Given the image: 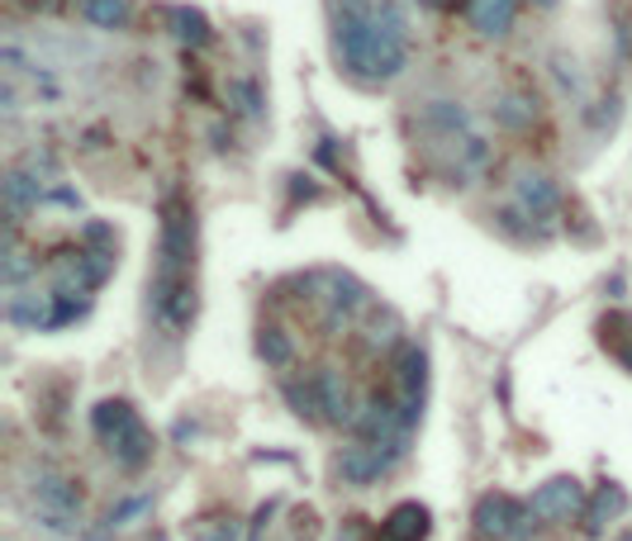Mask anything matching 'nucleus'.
Wrapping results in <instances>:
<instances>
[{"mask_svg":"<svg viewBox=\"0 0 632 541\" xmlns=\"http://www.w3.org/2000/svg\"><path fill=\"white\" fill-rule=\"evenodd\" d=\"M196 257H200V224L191 190H167L157 204V262H152V290L148 314L167 338H186L196 323L200 295H196Z\"/></svg>","mask_w":632,"mask_h":541,"instance_id":"obj_1","label":"nucleus"},{"mask_svg":"<svg viewBox=\"0 0 632 541\" xmlns=\"http://www.w3.org/2000/svg\"><path fill=\"white\" fill-rule=\"evenodd\" d=\"M334 39H338V62L357 82H390L404 72V20L394 6L367 10L357 0H343L334 10Z\"/></svg>","mask_w":632,"mask_h":541,"instance_id":"obj_2","label":"nucleus"},{"mask_svg":"<svg viewBox=\"0 0 632 541\" xmlns=\"http://www.w3.org/2000/svg\"><path fill=\"white\" fill-rule=\"evenodd\" d=\"M91 427H96V437H101V447L119 460V466H148V456H152V433H148V423L138 418V409L129 400H101L96 409H91Z\"/></svg>","mask_w":632,"mask_h":541,"instance_id":"obj_3","label":"nucleus"},{"mask_svg":"<svg viewBox=\"0 0 632 541\" xmlns=\"http://www.w3.org/2000/svg\"><path fill=\"white\" fill-rule=\"evenodd\" d=\"M514 204H518V210H524L543 233H551V219L561 214L566 195H561V185L551 181L547 171L524 167V171H518V181H514Z\"/></svg>","mask_w":632,"mask_h":541,"instance_id":"obj_4","label":"nucleus"},{"mask_svg":"<svg viewBox=\"0 0 632 541\" xmlns=\"http://www.w3.org/2000/svg\"><path fill=\"white\" fill-rule=\"evenodd\" d=\"M580 508H584V489H580V480H571V475H551V480L533 495L528 513L543 518V522H566V518H576Z\"/></svg>","mask_w":632,"mask_h":541,"instance_id":"obj_5","label":"nucleus"},{"mask_svg":"<svg viewBox=\"0 0 632 541\" xmlns=\"http://www.w3.org/2000/svg\"><path fill=\"white\" fill-rule=\"evenodd\" d=\"M524 518H528V508L518 503V499H509V495H485L481 508H476V532L504 541V537H514L518 528H524Z\"/></svg>","mask_w":632,"mask_h":541,"instance_id":"obj_6","label":"nucleus"},{"mask_svg":"<svg viewBox=\"0 0 632 541\" xmlns=\"http://www.w3.org/2000/svg\"><path fill=\"white\" fill-rule=\"evenodd\" d=\"M390 466V456L381 447H371V442H352L343 456H338V475L347 485H376L386 475Z\"/></svg>","mask_w":632,"mask_h":541,"instance_id":"obj_7","label":"nucleus"},{"mask_svg":"<svg viewBox=\"0 0 632 541\" xmlns=\"http://www.w3.org/2000/svg\"><path fill=\"white\" fill-rule=\"evenodd\" d=\"M466 24L476 29L481 39H504L514 29V14H518V0H466Z\"/></svg>","mask_w":632,"mask_h":541,"instance_id":"obj_8","label":"nucleus"},{"mask_svg":"<svg viewBox=\"0 0 632 541\" xmlns=\"http://www.w3.org/2000/svg\"><path fill=\"white\" fill-rule=\"evenodd\" d=\"M34 489H39V503L53 513V522H67L76 508H82V489H76L72 480H62V475H53V470H43L34 480Z\"/></svg>","mask_w":632,"mask_h":541,"instance_id":"obj_9","label":"nucleus"},{"mask_svg":"<svg viewBox=\"0 0 632 541\" xmlns=\"http://www.w3.org/2000/svg\"><path fill=\"white\" fill-rule=\"evenodd\" d=\"M429 508L423 503H394L390 513H386V522H381V537L386 541H423L429 537Z\"/></svg>","mask_w":632,"mask_h":541,"instance_id":"obj_10","label":"nucleus"},{"mask_svg":"<svg viewBox=\"0 0 632 541\" xmlns=\"http://www.w3.org/2000/svg\"><path fill=\"white\" fill-rule=\"evenodd\" d=\"M495 119H499V129H509V134L533 129V119H537L533 91H509V95H499V100H495Z\"/></svg>","mask_w":632,"mask_h":541,"instance_id":"obj_11","label":"nucleus"},{"mask_svg":"<svg viewBox=\"0 0 632 541\" xmlns=\"http://www.w3.org/2000/svg\"><path fill=\"white\" fill-rule=\"evenodd\" d=\"M76 14L96 29H129L134 24L129 0H76Z\"/></svg>","mask_w":632,"mask_h":541,"instance_id":"obj_12","label":"nucleus"},{"mask_svg":"<svg viewBox=\"0 0 632 541\" xmlns=\"http://www.w3.org/2000/svg\"><path fill=\"white\" fill-rule=\"evenodd\" d=\"M257 352H262L266 365H286L295 357V338L276 323V318H266V323L257 328Z\"/></svg>","mask_w":632,"mask_h":541,"instance_id":"obj_13","label":"nucleus"},{"mask_svg":"<svg viewBox=\"0 0 632 541\" xmlns=\"http://www.w3.org/2000/svg\"><path fill=\"white\" fill-rule=\"evenodd\" d=\"M599 338H604L609 352L632 371V314H604V323H599Z\"/></svg>","mask_w":632,"mask_h":541,"instance_id":"obj_14","label":"nucleus"},{"mask_svg":"<svg viewBox=\"0 0 632 541\" xmlns=\"http://www.w3.org/2000/svg\"><path fill=\"white\" fill-rule=\"evenodd\" d=\"M584 508H590V513H584V528H590V532H604V522H613V518H619L623 508H628V495H623L619 485H604V489L594 495V503H584Z\"/></svg>","mask_w":632,"mask_h":541,"instance_id":"obj_15","label":"nucleus"},{"mask_svg":"<svg viewBox=\"0 0 632 541\" xmlns=\"http://www.w3.org/2000/svg\"><path fill=\"white\" fill-rule=\"evenodd\" d=\"M171 34H177V43H186V47H204L210 43V20H204L200 10L181 6V10H171Z\"/></svg>","mask_w":632,"mask_h":541,"instance_id":"obj_16","label":"nucleus"},{"mask_svg":"<svg viewBox=\"0 0 632 541\" xmlns=\"http://www.w3.org/2000/svg\"><path fill=\"white\" fill-rule=\"evenodd\" d=\"M186 532H191V541H243V522L229 513H210V518H196Z\"/></svg>","mask_w":632,"mask_h":541,"instance_id":"obj_17","label":"nucleus"},{"mask_svg":"<svg viewBox=\"0 0 632 541\" xmlns=\"http://www.w3.org/2000/svg\"><path fill=\"white\" fill-rule=\"evenodd\" d=\"M34 266H39V262H29V252H24L20 243H6V280H10V285H24Z\"/></svg>","mask_w":632,"mask_h":541,"instance_id":"obj_18","label":"nucleus"},{"mask_svg":"<svg viewBox=\"0 0 632 541\" xmlns=\"http://www.w3.org/2000/svg\"><path fill=\"white\" fill-rule=\"evenodd\" d=\"M233 100H239V109L247 119H262L266 115V100H262V86L257 82H239L233 86Z\"/></svg>","mask_w":632,"mask_h":541,"instance_id":"obj_19","label":"nucleus"},{"mask_svg":"<svg viewBox=\"0 0 632 541\" xmlns=\"http://www.w3.org/2000/svg\"><path fill=\"white\" fill-rule=\"evenodd\" d=\"M82 243H86V247H101V252H115V229L101 224V219H96V224H86Z\"/></svg>","mask_w":632,"mask_h":541,"instance_id":"obj_20","label":"nucleus"},{"mask_svg":"<svg viewBox=\"0 0 632 541\" xmlns=\"http://www.w3.org/2000/svg\"><path fill=\"white\" fill-rule=\"evenodd\" d=\"M319 195H324L319 181H309V177H299V171H295V177H291V200H319Z\"/></svg>","mask_w":632,"mask_h":541,"instance_id":"obj_21","label":"nucleus"},{"mask_svg":"<svg viewBox=\"0 0 632 541\" xmlns=\"http://www.w3.org/2000/svg\"><path fill=\"white\" fill-rule=\"evenodd\" d=\"M49 200L57 204V210H82V195H76L72 185H53V190H49Z\"/></svg>","mask_w":632,"mask_h":541,"instance_id":"obj_22","label":"nucleus"},{"mask_svg":"<svg viewBox=\"0 0 632 541\" xmlns=\"http://www.w3.org/2000/svg\"><path fill=\"white\" fill-rule=\"evenodd\" d=\"M419 6H429V10H456V0H419Z\"/></svg>","mask_w":632,"mask_h":541,"instance_id":"obj_23","label":"nucleus"},{"mask_svg":"<svg viewBox=\"0 0 632 541\" xmlns=\"http://www.w3.org/2000/svg\"><path fill=\"white\" fill-rule=\"evenodd\" d=\"M533 6H551V0H533Z\"/></svg>","mask_w":632,"mask_h":541,"instance_id":"obj_24","label":"nucleus"},{"mask_svg":"<svg viewBox=\"0 0 632 541\" xmlns=\"http://www.w3.org/2000/svg\"><path fill=\"white\" fill-rule=\"evenodd\" d=\"M623 541H632V537H623Z\"/></svg>","mask_w":632,"mask_h":541,"instance_id":"obj_25","label":"nucleus"}]
</instances>
